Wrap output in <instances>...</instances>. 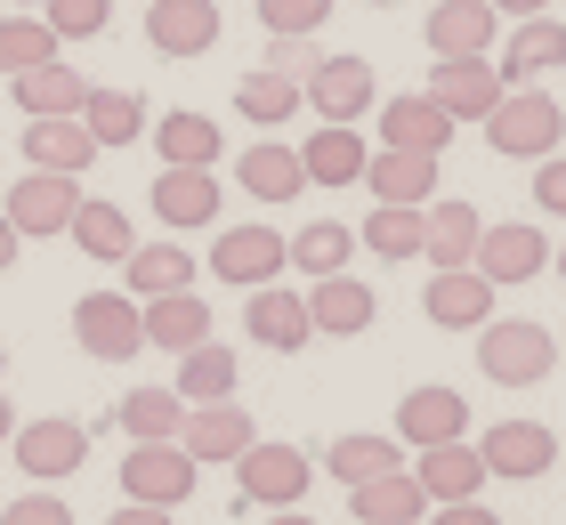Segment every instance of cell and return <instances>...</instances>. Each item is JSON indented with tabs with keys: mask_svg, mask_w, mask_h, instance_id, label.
I'll list each match as a JSON object with an SVG mask.
<instances>
[{
	"mask_svg": "<svg viewBox=\"0 0 566 525\" xmlns=\"http://www.w3.org/2000/svg\"><path fill=\"white\" fill-rule=\"evenodd\" d=\"M478 364H485L494 388H534V380H551L558 339H551V324H526V315H485L478 324Z\"/></svg>",
	"mask_w": 566,
	"mask_h": 525,
	"instance_id": "cell-1",
	"label": "cell"
},
{
	"mask_svg": "<svg viewBox=\"0 0 566 525\" xmlns=\"http://www.w3.org/2000/svg\"><path fill=\"white\" fill-rule=\"evenodd\" d=\"M566 138V114H558V97L551 90H502V105L485 114V146L510 154V162H543V154H558Z\"/></svg>",
	"mask_w": 566,
	"mask_h": 525,
	"instance_id": "cell-2",
	"label": "cell"
},
{
	"mask_svg": "<svg viewBox=\"0 0 566 525\" xmlns=\"http://www.w3.org/2000/svg\"><path fill=\"white\" fill-rule=\"evenodd\" d=\"M195 477H202V461H195L178 437H163V444H130V453H122V502L178 510V502L195 493Z\"/></svg>",
	"mask_w": 566,
	"mask_h": 525,
	"instance_id": "cell-3",
	"label": "cell"
},
{
	"mask_svg": "<svg viewBox=\"0 0 566 525\" xmlns=\"http://www.w3.org/2000/svg\"><path fill=\"white\" fill-rule=\"evenodd\" d=\"M235 485H243V510H300L307 485H316V461L292 453V444H243Z\"/></svg>",
	"mask_w": 566,
	"mask_h": 525,
	"instance_id": "cell-4",
	"label": "cell"
},
{
	"mask_svg": "<svg viewBox=\"0 0 566 525\" xmlns=\"http://www.w3.org/2000/svg\"><path fill=\"white\" fill-rule=\"evenodd\" d=\"M73 210H82V178H65V170H24L9 202H0V219H9L24 243H49V234H65L73 227Z\"/></svg>",
	"mask_w": 566,
	"mask_h": 525,
	"instance_id": "cell-5",
	"label": "cell"
},
{
	"mask_svg": "<svg viewBox=\"0 0 566 525\" xmlns=\"http://www.w3.org/2000/svg\"><path fill=\"white\" fill-rule=\"evenodd\" d=\"M73 339H82V356H97V364H130V356L146 348L138 300H130V292H90V300H73Z\"/></svg>",
	"mask_w": 566,
	"mask_h": 525,
	"instance_id": "cell-6",
	"label": "cell"
},
{
	"mask_svg": "<svg viewBox=\"0 0 566 525\" xmlns=\"http://www.w3.org/2000/svg\"><path fill=\"white\" fill-rule=\"evenodd\" d=\"M9 461L24 469V477L57 485V477H73V469L90 461V429H82V420H17Z\"/></svg>",
	"mask_w": 566,
	"mask_h": 525,
	"instance_id": "cell-7",
	"label": "cell"
},
{
	"mask_svg": "<svg viewBox=\"0 0 566 525\" xmlns=\"http://www.w3.org/2000/svg\"><path fill=\"white\" fill-rule=\"evenodd\" d=\"M478 461H485V477L534 485V477H551V469H558V437L543 429V420H494L485 444H478Z\"/></svg>",
	"mask_w": 566,
	"mask_h": 525,
	"instance_id": "cell-8",
	"label": "cell"
},
{
	"mask_svg": "<svg viewBox=\"0 0 566 525\" xmlns=\"http://www.w3.org/2000/svg\"><path fill=\"white\" fill-rule=\"evenodd\" d=\"M283 267H292V251H283L275 227H219V243H211V275L219 283L260 292V283H275Z\"/></svg>",
	"mask_w": 566,
	"mask_h": 525,
	"instance_id": "cell-9",
	"label": "cell"
},
{
	"mask_svg": "<svg viewBox=\"0 0 566 525\" xmlns=\"http://www.w3.org/2000/svg\"><path fill=\"white\" fill-rule=\"evenodd\" d=\"M300 97H307V114H316V122H365L380 105L365 57H316V73L300 82Z\"/></svg>",
	"mask_w": 566,
	"mask_h": 525,
	"instance_id": "cell-10",
	"label": "cell"
},
{
	"mask_svg": "<svg viewBox=\"0 0 566 525\" xmlns=\"http://www.w3.org/2000/svg\"><path fill=\"white\" fill-rule=\"evenodd\" d=\"M470 267H478L485 283H494V292H510V283H534V275L551 267V243H543V227L510 219V227H485V234H478Z\"/></svg>",
	"mask_w": 566,
	"mask_h": 525,
	"instance_id": "cell-11",
	"label": "cell"
},
{
	"mask_svg": "<svg viewBox=\"0 0 566 525\" xmlns=\"http://www.w3.org/2000/svg\"><path fill=\"white\" fill-rule=\"evenodd\" d=\"M373 114H380V146H405V154H446V146H453V129H461V122H453L429 90L380 97Z\"/></svg>",
	"mask_w": 566,
	"mask_h": 525,
	"instance_id": "cell-12",
	"label": "cell"
},
{
	"mask_svg": "<svg viewBox=\"0 0 566 525\" xmlns=\"http://www.w3.org/2000/svg\"><path fill=\"white\" fill-rule=\"evenodd\" d=\"M453 437H470V397L461 388H437V380H421V388H405V405H397V444H453Z\"/></svg>",
	"mask_w": 566,
	"mask_h": 525,
	"instance_id": "cell-13",
	"label": "cell"
},
{
	"mask_svg": "<svg viewBox=\"0 0 566 525\" xmlns=\"http://www.w3.org/2000/svg\"><path fill=\"white\" fill-rule=\"evenodd\" d=\"M502 90H510L502 65H485V57H437L429 65V97L446 105L453 122H485L502 105Z\"/></svg>",
	"mask_w": 566,
	"mask_h": 525,
	"instance_id": "cell-14",
	"label": "cell"
},
{
	"mask_svg": "<svg viewBox=\"0 0 566 525\" xmlns=\"http://www.w3.org/2000/svg\"><path fill=\"white\" fill-rule=\"evenodd\" d=\"M17 146H24V170H65V178H82V170L97 162V138L82 129V114H41V122H24Z\"/></svg>",
	"mask_w": 566,
	"mask_h": 525,
	"instance_id": "cell-15",
	"label": "cell"
},
{
	"mask_svg": "<svg viewBox=\"0 0 566 525\" xmlns=\"http://www.w3.org/2000/svg\"><path fill=\"white\" fill-rule=\"evenodd\" d=\"M421 33H429L437 57H485V49L502 41V9L494 0H437Z\"/></svg>",
	"mask_w": 566,
	"mask_h": 525,
	"instance_id": "cell-16",
	"label": "cell"
},
{
	"mask_svg": "<svg viewBox=\"0 0 566 525\" xmlns=\"http://www.w3.org/2000/svg\"><path fill=\"white\" fill-rule=\"evenodd\" d=\"M146 41L163 49V57L219 49V0H146Z\"/></svg>",
	"mask_w": 566,
	"mask_h": 525,
	"instance_id": "cell-17",
	"label": "cell"
},
{
	"mask_svg": "<svg viewBox=\"0 0 566 525\" xmlns=\"http://www.w3.org/2000/svg\"><path fill=\"white\" fill-rule=\"evenodd\" d=\"M365 162H373V146H365V129H356V122H324V129H307V146H300L307 187H356Z\"/></svg>",
	"mask_w": 566,
	"mask_h": 525,
	"instance_id": "cell-18",
	"label": "cell"
},
{
	"mask_svg": "<svg viewBox=\"0 0 566 525\" xmlns=\"http://www.w3.org/2000/svg\"><path fill=\"white\" fill-rule=\"evenodd\" d=\"M478 234H485V219L461 195H429V210H421V259L429 267H470Z\"/></svg>",
	"mask_w": 566,
	"mask_h": 525,
	"instance_id": "cell-19",
	"label": "cell"
},
{
	"mask_svg": "<svg viewBox=\"0 0 566 525\" xmlns=\"http://www.w3.org/2000/svg\"><path fill=\"white\" fill-rule=\"evenodd\" d=\"M178 444H187L195 461H235L243 444H260V429H251V412L227 397V405H187V420H178Z\"/></svg>",
	"mask_w": 566,
	"mask_h": 525,
	"instance_id": "cell-20",
	"label": "cell"
},
{
	"mask_svg": "<svg viewBox=\"0 0 566 525\" xmlns=\"http://www.w3.org/2000/svg\"><path fill=\"white\" fill-rule=\"evenodd\" d=\"M243 324H251V339H260V348H275V356H300L307 339H316V324H307V300L283 292V283H260V292H251Z\"/></svg>",
	"mask_w": 566,
	"mask_h": 525,
	"instance_id": "cell-21",
	"label": "cell"
},
{
	"mask_svg": "<svg viewBox=\"0 0 566 525\" xmlns=\"http://www.w3.org/2000/svg\"><path fill=\"white\" fill-rule=\"evenodd\" d=\"M421 307H429V324H446V332H478L485 315H494V283L478 267H437Z\"/></svg>",
	"mask_w": 566,
	"mask_h": 525,
	"instance_id": "cell-22",
	"label": "cell"
},
{
	"mask_svg": "<svg viewBox=\"0 0 566 525\" xmlns=\"http://www.w3.org/2000/svg\"><path fill=\"white\" fill-rule=\"evenodd\" d=\"M566 65V24L558 17H518V33L502 41V82L510 90H526V82H543V73Z\"/></svg>",
	"mask_w": 566,
	"mask_h": 525,
	"instance_id": "cell-23",
	"label": "cell"
},
{
	"mask_svg": "<svg viewBox=\"0 0 566 525\" xmlns=\"http://www.w3.org/2000/svg\"><path fill=\"white\" fill-rule=\"evenodd\" d=\"M365 187L373 202H397V210H421L437 195V154H405V146H380L365 162Z\"/></svg>",
	"mask_w": 566,
	"mask_h": 525,
	"instance_id": "cell-24",
	"label": "cell"
},
{
	"mask_svg": "<svg viewBox=\"0 0 566 525\" xmlns=\"http://www.w3.org/2000/svg\"><path fill=\"white\" fill-rule=\"evenodd\" d=\"M413 477H421V493H429V502H478L485 461H478V444H470V437H453V444H421Z\"/></svg>",
	"mask_w": 566,
	"mask_h": 525,
	"instance_id": "cell-25",
	"label": "cell"
},
{
	"mask_svg": "<svg viewBox=\"0 0 566 525\" xmlns=\"http://www.w3.org/2000/svg\"><path fill=\"white\" fill-rule=\"evenodd\" d=\"M146 138L163 146V162H170V170H211L219 154H227V129H219L211 114H195V105H187V114L146 122Z\"/></svg>",
	"mask_w": 566,
	"mask_h": 525,
	"instance_id": "cell-26",
	"label": "cell"
},
{
	"mask_svg": "<svg viewBox=\"0 0 566 525\" xmlns=\"http://www.w3.org/2000/svg\"><path fill=\"white\" fill-rule=\"evenodd\" d=\"M138 324H146V348L187 356V348L211 339V307H202L195 292H163V300H138Z\"/></svg>",
	"mask_w": 566,
	"mask_h": 525,
	"instance_id": "cell-27",
	"label": "cell"
},
{
	"mask_svg": "<svg viewBox=\"0 0 566 525\" xmlns=\"http://www.w3.org/2000/svg\"><path fill=\"white\" fill-rule=\"evenodd\" d=\"M373 315H380V300H373V283H356V275H324L316 292H307V324L332 332V339L373 332Z\"/></svg>",
	"mask_w": 566,
	"mask_h": 525,
	"instance_id": "cell-28",
	"label": "cell"
},
{
	"mask_svg": "<svg viewBox=\"0 0 566 525\" xmlns=\"http://www.w3.org/2000/svg\"><path fill=\"white\" fill-rule=\"evenodd\" d=\"M235 187H243L251 202H292V195H307V170H300V154H292V146L260 138V146H243V154H235Z\"/></svg>",
	"mask_w": 566,
	"mask_h": 525,
	"instance_id": "cell-29",
	"label": "cell"
},
{
	"mask_svg": "<svg viewBox=\"0 0 566 525\" xmlns=\"http://www.w3.org/2000/svg\"><path fill=\"white\" fill-rule=\"evenodd\" d=\"M348 502H356V525H421L429 517V493H421L413 469H389V477L348 485Z\"/></svg>",
	"mask_w": 566,
	"mask_h": 525,
	"instance_id": "cell-30",
	"label": "cell"
},
{
	"mask_svg": "<svg viewBox=\"0 0 566 525\" xmlns=\"http://www.w3.org/2000/svg\"><path fill=\"white\" fill-rule=\"evenodd\" d=\"M154 219L163 227H211L219 219V178L211 170H154Z\"/></svg>",
	"mask_w": 566,
	"mask_h": 525,
	"instance_id": "cell-31",
	"label": "cell"
},
{
	"mask_svg": "<svg viewBox=\"0 0 566 525\" xmlns=\"http://www.w3.org/2000/svg\"><path fill=\"white\" fill-rule=\"evenodd\" d=\"M17 114L24 122H41V114H82V97H90V82L73 73L65 57H49V65H33V73H17Z\"/></svg>",
	"mask_w": 566,
	"mask_h": 525,
	"instance_id": "cell-32",
	"label": "cell"
},
{
	"mask_svg": "<svg viewBox=\"0 0 566 525\" xmlns=\"http://www.w3.org/2000/svg\"><path fill=\"white\" fill-rule=\"evenodd\" d=\"M122 275H130V300L195 292V259L178 251V243H130V259H122Z\"/></svg>",
	"mask_w": 566,
	"mask_h": 525,
	"instance_id": "cell-33",
	"label": "cell"
},
{
	"mask_svg": "<svg viewBox=\"0 0 566 525\" xmlns=\"http://www.w3.org/2000/svg\"><path fill=\"white\" fill-rule=\"evenodd\" d=\"M82 129L97 138V154L106 146H138L146 138V97L138 90H90L82 97Z\"/></svg>",
	"mask_w": 566,
	"mask_h": 525,
	"instance_id": "cell-34",
	"label": "cell"
},
{
	"mask_svg": "<svg viewBox=\"0 0 566 525\" xmlns=\"http://www.w3.org/2000/svg\"><path fill=\"white\" fill-rule=\"evenodd\" d=\"M65 234H73V251H82V259H106V267H122V259H130V243H138L130 219H122L114 202H97V195H82V210H73Z\"/></svg>",
	"mask_w": 566,
	"mask_h": 525,
	"instance_id": "cell-35",
	"label": "cell"
},
{
	"mask_svg": "<svg viewBox=\"0 0 566 525\" xmlns=\"http://www.w3.org/2000/svg\"><path fill=\"white\" fill-rule=\"evenodd\" d=\"M178 397L187 405H227L235 397V348H219V339H202V348H187L178 356Z\"/></svg>",
	"mask_w": 566,
	"mask_h": 525,
	"instance_id": "cell-36",
	"label": "cell"
},
{
	"mask_svg": "<svg viewBox=\"0 0 566 525\" xmlns=\"http://www.w3.org/2000/svg\"><path fill=\"white\" fill-rule=\"evenodd\" d=\"M300 105H307V97H300L292 73H268V65H260V73H243V82H235V114H243L251 129H283Z\"/></svg>",
	"mask_w": 566,
	"mask_h": 525,
	"instance_id": "cell-37",
	"label": "cell"
},
{
	"mask_svg": "<svg viewBox=\"0 0 566 525\" xmlns=\"http://www.w3.org/2000/svg\"><path fill=\"white\" fill-rule=\"evenodd\" d=\"M283 251H292V267L300 275H348V259H356V234L340 219H316V227H300V234H283Z\"/></svg>",
	"mask_w": 566,
	"mask_h": 525,
	"instance_id": "cell-38",
	"label": "cell"
},
{
	"mask_svg": "<svg viewBox=\"0 0 566 525\" xmlns=\"http://www.w3.org/2000/svg\"><path fill=\"white\" fill-rule=\"evenodd\" d=\"M114 420H122L130 444H163V437H178V420H187V397H178V388H130Z\"/></svg>",
	"mask_w": 566,
	"mask_h": 525,
	"instance_id": "cell-39",
	"label": "cell"
},
{
	"mask_svg": "<svg viewBox=\"0 0 566 525\" xmlns=\"http://www.w3.org/2000/svg\"><path fill=\"white\" fill-rule=\"evenodd\" d=\"M57 49L65 41L41 24V9H9V17H0V73H9V82H17V73H33V65H49Z\"/></svg>",
	"mask_w": 566,
	"mask_h": 525,
	"instance_id": "cell-40",
	"label": "cell"
},
{
	"mask_svg": "<svg viewBox=\"0 0 566 525\" xmlns=\"http://www.w3.org/2000/svg\"><path fill=\"white\" fill-rule=\"evenodd\" d=\"M429 210V202H421ZM421 210H397V202H373V219L356 227V243L373 259H421Z\"/></svg>",
	"mask_w": 566,
	"mask_h": 525,
	"instance_id": "cell-41",
	"label": "cell"
},
{
	"mask_svg": "<svg viewBox=\"0 0 566 525\" xmlns=\"http://www.w3.org/2000/svg\"><path fill=\"white\" fill-rule=\"evenodd\" d=\"M324 469H332L340 485H365V477H389V469H405V444H397V437H340Z\"/></svg>",
	"mask_w": 566,
	"mask_h": 525,
	"instance_id": "cell-42",
	"label": "cell"
},
{
	"mask_svg": "<svg viewBox=\"0 0 566 525\" xmlns=\"http://www.w3.org/2000/svg\"><path fill=\"white\" fill-rule=\"evenodd\" d=\"M41 24L57 41H97L114 24V0H41Z\"/></svg>",
	"mask_w": 566,
	"mask_h": 525,
	"instance_id": "cell-43",
	"label": "cell"
},
{
	"mask_svg": "<svg viewBox=\"0 0 566 525\" xmlns=\"http://www.w3.org/2000/svg\"><path fill=\"white\" fill-rule=\"evenodd\" d=\"M332 0H260V24L268 33H324Z\"/></svg>",
	"mask_w": 566,
	"mask_h": 525,
	"instance_id": "cell-44",
	"label": "cell"
},
{
	"mask_svg": "<svg viewBox=\"0 0 566 525\" xmlns=\"http://www.w3.org/2000/svg\"><path fill=\"white\" fill-rule=\"evenodd\" d=\"M268 73L307 82V73H316V33H268Z\"/></svg>",
	"mask_w": 566,
	"mask_h": 525,
	"instance_id": "cell-45",
	"label": "cell"
},
{
	"mask_svg": "<svg viewBox=\"0 0 566 525\" xmlns=\"http://www.w3.org/2000/svg\"><path fill=\"white\" fill-rule=\"evenodd\" d=\"M0 525H73V510L57 502V493H24V502L0 510Z\"/></svg>",
	"mask_w": 566,
	"mask_h": 525,
	"instance_id": "cell-46",
	"label": "cell"
},
{
	"mask_svg": "<svg viewBox=\"0 0 566 525\" xmlns=\"http://www.w3.org/2000/svg\"><path fill=\"white\" fill-rule=\"evenodd\" d=\"M526 195L543 202L551 219H566V154H543V162H534V187Z\"/></svg>",
	"mask_w": 566,
	"mask_h": 525,
	"instance_id": "cell-47",
	"label": "cell"
},
{
	"mask_svg": "<svg viewBox=\"0 0 566 525\" xmlns=\"http://www.w3.org/2000/svg\"><path fill=\"white\" fill-rule=\"evenodd\" d=\"M429 525H502V517H494V510H478V502H437Z\"/></svg>",
	"mask_w": 566,
	"mask_h": 525,
	"instance_id": "cell-48",
	"label": "cell"
},
{
	"mask_svg": "<svg viewBox=\"0 0 566 525\" xmlns=\"http://www.w3.org/2000/svg\"><path fill=\"white\" fill-rule=\"evenodd\" d=\"M106 525H170V510H146V502H122Z\"/></svg>",
	"mask_w": 566,
	"mask_h": 525,
	"instance_id": "cell-49",
	"label": "cell"
},
{
	"mask_svg": "<svg viewBox=\"0 0 566 525\" xmlns=\"http://www.w3.org/2000/svg\"><path fill=\"white\" fill-rule=\"evenodd\" d=\"M17 251H24V234H17L9 219H0V275H9V267H17Z\"/></svg>",
	"mask_w": 566,
	"mask_h": 525,
	"instance_id": "cell-50",
	"label": "cell"
},
{
	"mask_svg": "<svg viewBox=\"0 0 566 525\" xmlns=\"http://www.w3.org/2000/svg\"><path fill=\"white\" fill-rule=\"evenodd\" d=\"M502 17H551V0H494Z\"/></svg>",
	"mask_w": 566,
	"mask_h": 525,
	"instance_id": "cell-51",
	"label": "cell"
},
{
	"mask_svg": "<svg viewBox=\"0 0 566 525\" xmlns=\"http://www.w3.org/2000/svg\"><path fill=\"white\" fill-rule=\"evenodd\" d=\"M17 437V405H9V388H0V444Z\"/></svg>",
	"mask_w": 566,
	"mask_h": 525,
	"instance_id": "cell-52",
	"label": "cell"
},
{
	"mask_svg": "<svg viewBox=\"0 0 566 525\" xmlns=\"http://www.w3.org/2000/svg\"><path fill=\"white\" fill-rule=\"evenodd\" d=\"M268 525H316V517H300V510H275V517H268Z\"/></svg>",
	"mask_w": 566,
	"mask_h": 525,
	"instance_id": "cell-53",
	"label": "cell"
},
{
	"mask_svg": "<svg viewBox=\"0 0 566 525\" xmlns=\"http://www.w3.org/2000/svg\"><path fill=\"white\" fill-rule=\"evenodd\" d=\"M0 372H9V339H0Z\"/></svg>",
	"mask_w": 566,
	"mask_h": 525,
	"instance_id": "cell-54",
	"label": "cell"
},
{
	"mask_svg": "<svg viewBox=\"0 0 566 525\" xmlns=\"http://www.w3.org/2000/svg\"><path fill=\"white\" fill-rule=\"evenodd\" d=\"M9 9H41V0H9Z\"/></svg>",
	"mask_w": 566,
	"mask_h": 525,
	"instance_id": "cell-55",
	"label": "cell"
},
{
	"mask_svg": "<svg viewBox=\"0 0 566 525\" xmlns=\"http://www.w3.org/2000/svg\"><path fill=\"white\" fill-rule=\"evenodd\" d=\"M373 9H397V0H373Z\"/></svg>",
	"mask_w": 566,
	"mask_h": 525,
	"instance_id": "cell-56",
	"label": "cell"
},
{
	"mask_svg": "<svg viewBox=\"0 0 566 525\" xmlns=\"http://www.w3.org/2000/svg\"><path fill=\"white\" fill-rule=\"evenodd\" d=\"M558 275H566V251H558Z\"/></svg>",
	"mask_w": 566,
	"mask_h": 525,
	"instance_id": "cell-57",
	"label": "cell"
}]
</instances>
